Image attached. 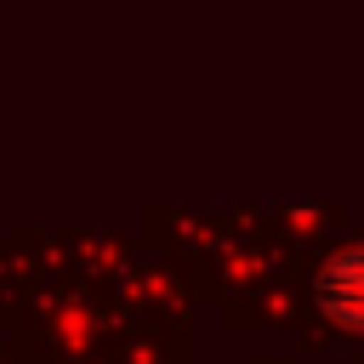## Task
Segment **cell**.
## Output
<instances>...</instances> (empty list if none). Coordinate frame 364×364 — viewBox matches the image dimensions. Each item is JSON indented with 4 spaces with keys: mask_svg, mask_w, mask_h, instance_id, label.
Segmentation results:
<instances>
[{
    "mask_svg": "<svg viewBox=\"0 0 364 364\" xmlns=\"http://www.w3.org/2000/svg\"><path fill=\"white\" fill-rule=\"evenodd\" d=\"M313 301L336 330L364 336V245H336L313 267Z\"/></svg>",
    "mask_w": 364,
    "mask_h": 364,
    "instance_id": "obj_1",
    "label": "cell"
}]
</instances>
